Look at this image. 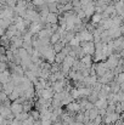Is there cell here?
I'll return each mask as SVG.
<instances>
[{
    "label": "cell",
    "instance_id": "cell-1",
    "mask_svg": "<svg viewBox=\"0 0 124 125\" xmlns=\"http://www.w3.org/2000/svg\"><path fill=\"white\" fill-rule=\"evenodd\" d=\"M47 21L51 22V23H54V21H56V15L55 13H50L49 17H47Z\"/></svg>",
    "mask_w": 124,
    "mask_h": 125
}]
</instances>
